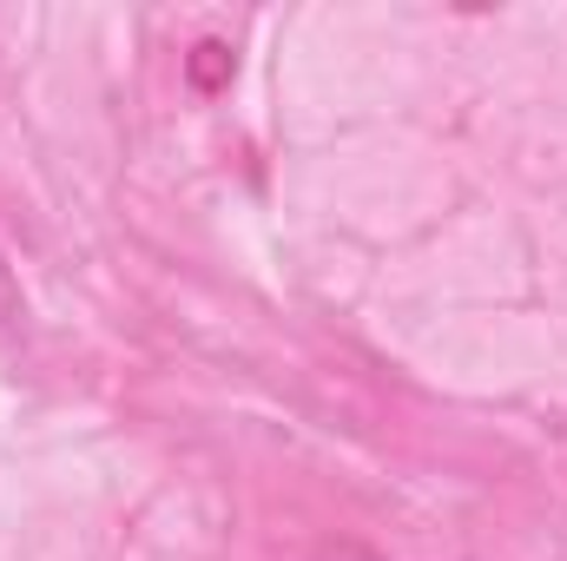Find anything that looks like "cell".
Segmentation results:
<instances>
[{
	"instance_id": "obj_1",
	"label": "cell",
	"mask_w": 567,
	"mask_h": 561,
	"mask_svg": "<svg viewBox=\"0 0 567 561\" xmlns=\"http://www.w3.org/2000/svg\"><path fill=\"white\" fill-rule=\"evenodd\" d=\"M185 73H192L198 86H218V80L231 73V47H225V40H198L192 60H185Z\"/></svg>"
},
{
	"instance_id": "obj_2",
	"label": "cell",
	"mask_w": 567,
	"mask_h": 561,
	"mask_svg": "<svg viewBox=\"0 0 567 561\" xmlns=\"http://www.w3.org/2000/svg\"><path fill=\"white\" fill-rule=\"evenodd\" d=\"M20 324V290H13V272H7V258H0V337Z\"/></svg>"
},
{
	"instance_id": "obj_3",
	"label": "cell",
	"mask_w": 567,
	"mask_h": 561,
	"mask_svg": "<svg viewBox=\"0 0 567 561\" xmlns=\"http://www.w3.org/2000/svg\"><path fill=\"white\" fill-rule=\"evenodd\" d=\"M310 561H383V555H370V549H357V542H323Z\"/></svg>"
}]
</instances>
